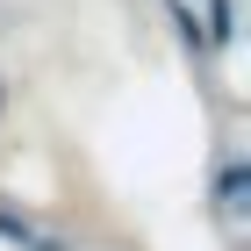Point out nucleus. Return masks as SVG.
I'll return each instance as SVG.
<instances>
[{
	"mask_svg": "<svg viewBox=\"0 0 251 251\" xmlns=\"http://www.w3.org/2000/svg\"><path fill=\"white\" fill-rule=\"evenodd\" d=\"M223 208H244V173H223Z\"/></svg>",
	"mask_w": 251,
	"mask_h": 251,
	"instance_id": "f257e3e1",
	"label": "nucleus"
}]
</instances>
